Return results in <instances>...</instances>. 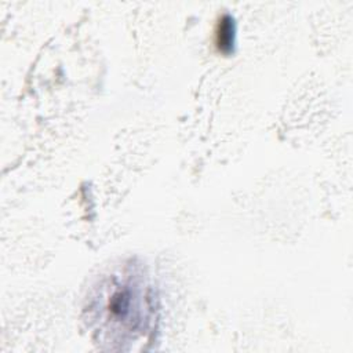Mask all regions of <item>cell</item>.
Instances as JSON below:
<instances>
[{
    "instance_id": "1",
    "label": "cell",
    "mask_w": 353,
    "mask_h": 353,
    "mask_svg": "<svg viewBox=\"0 0 353 353\" xmlns=\"http://www.w3.org/2000/svg\"><path fill=\"white\" fill-rule=\"evenodd\" d=\"M149 309L148 292L141 279L132 276H121L120 281L114 280L103 302L105 320L110 323L113 331H120L123 335L142 331Z\"/></svg>"
},
{
    "instance_id": "2",
    "label": "cell",
    "mask_w": 353,
    "mask_h": 353,
    "mask_svg": "<svg viewBox=\"0 0 353 353\" xmlns=\"http://www.w3.org/2000/svg\"><path fill=\"white\" fill-rule=\"evenodd\" d=\"M214 43L216 48L223 52L229 54L233 50L234 44V22L233 18L228 14H223L215 26L214 32Z\"/></svg>"
}]
</instances>
